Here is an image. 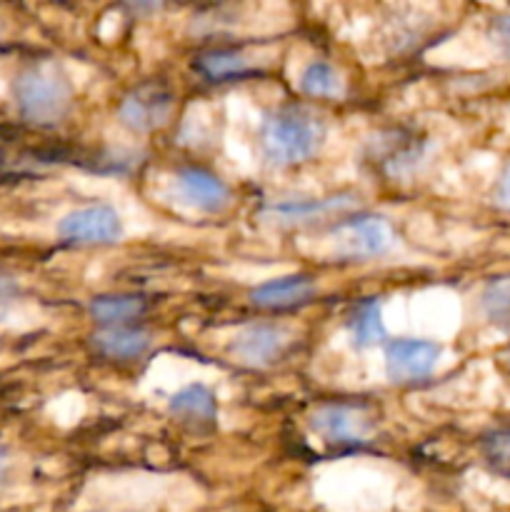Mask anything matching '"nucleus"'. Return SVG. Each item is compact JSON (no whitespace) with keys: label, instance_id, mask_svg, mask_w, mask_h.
Instances as JSON below:
<instances>
[{"label":"nucleus","instance_id":"9","mask_svg":"<svg viewBox=\"0 0 510 512\" xmlns=\"http://www.w3.org/2000/svg\"><path fill=\"white\" fill-rule=\"evenodd\" d=\"M175 190L188 205L200 213H223L233 203V193L218 175L203 168H183L175 175Z\"/></svg>","mask_w":510,"mask_h":512},{"label":"nucleus","instance_id":"20","mask_svg":"<svg viewBox=\"0 0 510 512\" xmlns=\"http://www.w3.org/2000/svg\"><path fill=\"white\" fill-rule=\"evenodd\" d=\"M490 40H493L495 48H498L505 58H510V13L498 15V18L493 20V25H490Z\"/></svg>","mask_w":510,"mask_h":512},{"label":"nucleus","instance_id":"12","mask_svg":"<svg viewBox=\"0 0 510 512\" xmlns=\"http://www.w3.org/2000/svg\"><path fill=\"white\" fill-rule=\"evenodd\" d=\"M93 348L110 360H135L150 348V335L143 328L113 325L93 335Z\"/></svg>","mask_w":510,"mask_h":512},{"label":"nucleus","instance_id":"3","mask_svg":"<svg viewBox=\"0 0 510 512\" xmlns=\"http://www.w3.org/2000/svg\"><path fill=\"white\" fill-rule=\"evenodd\" d=\"M325 243L335 258L370 260L390 253L395 235L383 218H350L335 223Z\"/></svg>","mask_w":510,"mask_h":512},{"label":"nucleus","instance_id":"13","mask_svg":"<svg viewBox=\"0 0 510 512\" xmlns=\"http://www.w3.org/2000/svg\"><path fill=\"white\" fill-rule=\"evenodd\" d=\"M168 410L175 418L188 420V423H210L215 418V413H218V408H215V395L200 383L185 385L183 390H178L170 398Z\"/></svg>","mask_w":510,"mask_h":512},{"label":"nucleus","instance_id":"15","mask_svg":"<svg viewBox=\"0 0 510 512\" xmlns=\"http://www.w3.org/2000/svg\"><path fill=\"white\" fill-rule=\"evenodd\" d=\"M300 90L310 98H343L345 80L330 63L313 60L300 73Z\"/></svg>","mask_w":510,"mask_h":512},{"label":"nucleus","instance_id":"2","mask_svg":"<svg viewBox=\"0 0 510 512\" xmlns=\"http://www.w3.org/2000/svg\"><path fill=\"white\" fill-rule=\"evenodd\" d=\"M20 115L35 125H55L70 110V83L55 63H35L15 83Z\"/></svg>","mask_w":510,"mask_h":512},{"label":"nucleus","instance_id":"19","mask_svg":"<svg viewBox=\"0 0 510 512\" xmlns=\"http://www.w3.org/2000/svg\"><path fill=\"white\" fill-rule=\"evenodd\" d=\"M485 455L490 463L500 470H510V430L508 433H495L485 440Z\"/></svg>","mask_w":510,"mask_h":512},{"label":"nucleus","instance_id":"6","mask_svg":"<svg viewBox=\"0 0 510 512\" xmlns=\"http://www.w3.org/2000/svg\"><path fill=\"white\" fill-rule=\"evenodd\" d=\"M293 343V333L280 323H253L238 330L230 343L235 360L250 368H265L285 355Z\"/></svg>","mask_w":510,"mask_h":512},{"label":"nucleus","instance_id":"10","mask_svg":"<svg viewBox=\"0 0 510 512\" xmlns=\"http://www.w3.org/2000/svg\"><path fill=\"white\" fill-rule=\"evenodd\" d=\"M353 208H358V198L350 193L318 200H285V203L268 205L263 210V220H270V223L278 225H298L333 218V215L348 213Z\"/></svg>","mask_w":510,"mask_h":512},{"label":"nucleus","instance_id":"17","mask_svg":"<svg viewBox=\"0 0 510 512\" xmlns=\"http://www.w3.org/2000/svg\"><path fill=\"white\" fill-rule=\"evenodd\" d=\"M195 68L208 80H228L248 73L250 63L238 50H210L195 60Z\"/></svg>","mask_w":510,"mask_h":512},{"label":"nucleus","instance_id":"8","mask_svg":"<svg viewBox=\"0 0 510 512\" xmlns=\"http://www.w3.org/2000/svg\"><path fill=\"white\" fill-rule=\"evenodd\" d=\"M440 358V345L430 340H395L385 348V373L393 383L428 378Z\"/></svg>","mask_w":510,"mask_h":512},{"label":"nucleus","instance_id":"7","mask_svg":"<svg viewBox=\"0 0 510 512\" xmlns=\"http://www.w3.org/2000/svg\"><path fill=\"white\" fill-rule=\"evenodd\" d=\"M310 428L333 445H363L373 438V418L355 405H323L310 418Z\"/></svg>","mask_w":510,"mask_h":512},{"label":"nucleus","instance_id":"1","mask_svg":"<svg viewBox=\"0 0 510 512\" xmlns=\"http://www.w3.org/2000/svg\"><path fill=\"white\" fill-rule=\"evenodd\" d=\"M325 123L308 108H283L270 113L260 125V150L275 168L305 163L320 150Z\"/></svg>","mask_w":510,"mask_h":512},{"label":"nucleus","instance_id":"16","mask_svg":"<svg viewBox=\"0 0 510 512\" xmlns=\"http://www.w3.org/2000/svg\"><path fill=\"white\" fill-rule=\"evenodd\" d=\"M143 313L145 300L138 295H100L90 303V315L108 328L123 325L125 320L140 318Z\"/></svg>","mask_w":510,"mask_h":512},{"label":"nucleus","instance_id":"5","mask_svg":"<svg viewBox=\"0 0 510 512\" xmlns=\"http://www.w3.org/2000/svg\"><path fill=\"white\" fill-rule=\"evenodd\" d=\"M58 235L75 245H113L123 238V220L110 205H85L60 220Z\"/></svg>","mask_w":510,"mask_h":512},{"label":"nucleus","instance_id":"11","mask_svg":"<svg viewBox=\"0 0 510 512\" xmlns=\"http://www.w3.org/2000/svg\"><path fill=\"white\" fill-rule=\"evenodd\" d=\"M315 295V283L308 275H285V278L270 280V283L258 285L250 293L253 305L265 310H285L305 305Z\"/></svg>","mask_w":510,"mask_h":512},{"label":"nucleus","instance_id":"23","mask_svg":"<svg viewBox=\"0 0 510 512\" xmlns=\"http://www.w3.org/2000/svg\"><path fill=\"white\" fill-rule=\"evenodd\" d=\"M5 465H8V460H5V450L0 448V483H3L5 478Z\"/></svg>","mask_w":510,"mask_h":512},{"label":"nucleus","instance_id":"22","mask_svg":"<svg viewBox=\"0 0 510 512\" xmlns=\"http://www.w3.org/2000/svg\"><path fill=\"white\" fill-rule=\"evenodd\" d=\"M15 290V285L10 283L8 278H0V303H5V300L10 298V293Z\"/></svg>","mask_w":510,"mask_h":512},{"label":"nucleus","instance_id":"14","mask_svg":"<svg viewBox=\"0 0 510 512\" xmlns=\"http://www.w3.org/2000/svg\"><path fill=\"white\" fill-rule=\"evenodd\" d=\"M350 335L355 345L370 348L385 340V320H383V303L378 298L365 300L350 315Z\"/></svg>","mask_w":510,"mask_h":512},{"label":"nucleus","instance_id":"24","mask_svg":"<svg viewBox=\"0 0 510 512\" xmlns=\"http://www.w3.org/2000/svg\"><path fill=\"white\" fill-rule=\"evenodd\" d=\"M505 360H508V365H510V350H508V355H505Z\"/></svg>","mask_w":510,"mask_h":512},{"label":"nucleus","instance_id":"18","mask_svg":"<svg viewBox=\"0 0 510 512\" xmlns=\"http://www.w3.org/2000/svg\"><path fill=\"white\" fill-rule=\"evenodd\" d=\"M483 310L493 323L510 325V278L493 280L483 290Z\"/></svg>","mask_w":510,"mask_h":512},{"label":"nucleus","instance_id":"21","mask_svg":"<svg viewBox=\"0 0 510 512\" xmlns=\"http://www.w3.org/2000/svg\"><path fill=\"white\" fill-rule=\"evenodd\" d=\"M495 205L505 210V213H510V163L503 170V175H500L498 185H495Z\"/></svg>","mask_w":510,"mask_h":512},{"label":"nucleus","instance_id":"4","mask_svg":"<svg viewBox=\"0 0 510 512\" xmlns=\"http://www.w3.org/2000/svg\"><path fill=\"white\" fill-rule=\"evenodd\" d=\"M175 95L163 83H143L130 90L118 108V118L135 133H153L173 115Z\"/></svg>","mask_w":510,"mask_h":512}]
</instances>
